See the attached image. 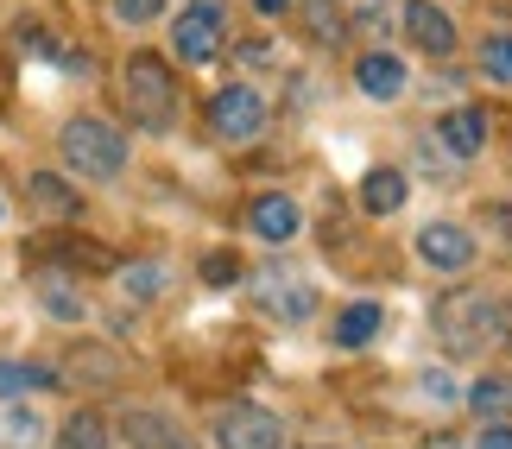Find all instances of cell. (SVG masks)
<instances>
[{
  "label": "cell",
  "instance_id": "obj_1",
  "mask_svg": "<svg viewBox=\"0 0 512 449\" xmlns=\"http://www.w3.org/2000/svg\"><path fill=\"white\" fill-rule=\"evenodd\" d=\"M430 323H437L443 348H456V355H475V348L506 336V310L487 298V291H449V298H437Z\"/></svg>",
  "mask_w": 512,
  "mask_h": 449
},
{
  "label": "cell",
  "instance_id": "obj_2",
  "mask_svg": "<svg viewBox=\"0 0 512 449\" xmlns=\"http://www.w3.org/2000/svg\"><path fill=\"white\" fill-rule=\"evenodd\" d=\"M121 89H127V114H133V127H146V133H171V121H177V76H171L165 57L133 51V57H127V76H121Z\"/></svg>",
  "mask_w": 512,
  "mask_h": 449
},
{
  "label": "cell",
  "instance_id": "obj_3",
  "mask_svg": "<svg viewBox=\"0 0 512 449\" xmlns=\"http://www.w3.org/2000/svg\"><path fill=\"white\" fill-rule=\"evenodd\" d=\"M57 152H64V165L83 171V178H121V171H127V140H121V127L95 121V114H76V121L57 133Z\"/></svg>",
  "mask_w": 512,
  "mask_h": 449
},
{
  "label": "cell",
  "instance_id": "obj_4",
  "mask_svg": "<svg viewBox=\"0 0 512 449\" xmlns=\"http://www.w3.org/2000/svg\"><path fill=\"white\" fill-rule=\"evenodd\" d=\"M247 285H253V304H260V317H272V323H304V317H317V285H310L291 260L253 266Z\"/></svg>",
  "mask_w": 512,
  "mask_h": 449
},
{
  "label": "cell",
  "instance_id": "obj_5",
  "mask_svg": "<svg viewBox=\"0 0 512 449\" xmlns=\"http://www.w3.org/2000/svg\"><path fill=\"white\" fill-rule=\"evenodd\" d=\"M209 127L222 133L228 146L260 140V133H266V102H260V89H247V83L215 89V95H209Z\"/></svg>",
  "mask_w": 512,
  "mask_h": 449
},
{
  "label": "cell",
  "instance_id": "obj_6",
  "mask_svg": "<svg viewBox=\"0 0 512 449\" xmlns=\"http://www.w3.org/2000/svg\"><path fill=\"white\" fill-rule=\"evenodd\" d=\"M222 7L215 0H190L184 13H177V26H171V51L184 57V64H215V51H222Z\"/></svg>",
  "mask_w": 512,
  "mask_h": 449
},
{
  "label": "cell",
  "instance_id": "obj_7",
  "mask_svg": "<svg viewBox=\"0 0 512 449\" xmlns=\"http://www.w3.org/2000/svg\"><path fill=\"white\" fill-rule=\"evenodd\" d=\"M215 443L222 449H285V424L266 412V405H228L222 418H215Z\"/></svg>",
  "mask_w": 512,
  "mask_h": 449
},
{
  "label": "cell",
  "instance_id": "obj_8",
  "mask_svg": "<svg viewBox=\"0 0 512 449\" xmlns=\"http://www.w3.org/2000/svg\"><path fill=\"white\" fill-rule=\"evenodd\" d=\"M418 260L437 266V272H468L475 266V234L456 228V222H430L418 234Z\"/></svg>",
  "mask_w": 512,
  "mask_h": 449
},
{
  "label": "cell",
  "instance_id": "obj_9",
  "mask_svg": "<svg viewBox=\"0 0 512 449\" xmlns=\"http://www.w3.org/2000/svg\"><path fill=\"white\" fill-rule=\"evenodd\" d=\"M247 228L260 234V241H298L304 234V209L285 197V190H266V197H253V209H247Z\"/></svg>",
  "mask_w": 512,
  "mask_h": 449
},
{
  "label": "cell",
  "instance_id": "obj_10",
  "mask_svg": "<svg viewBox=\"0 0 512 449\" xmlns=\"http://www.w3.org/2000/svg\"><path fill=\"white\" fill-rule=\"evenodd\" d=\"M405 32H411V45H418L424 57H449V51H456V19H449L437 0H411V7H405Z\"/></svg>",
  "mask_w": 512,
  "mask_h": 449
},
{
  "label": "cell",
  "instance_id": "obj_11",
  "mask_svg": "<svg viewBox=\"0 0 512 449\" xmlns=\"http://www.w3.org/2000/svg\"><path fill=\"white\" fill-rule=\"evenodd\" d=\"M26 197H32V209L45 222H76V216H83V190H76L70 178H57V171H32Z\"/></svg>",
  "mask_w": 512,
  "mask_h": 449
},
{
  "label": "cell",
  "instance_id": "obj_12",
  "mask_svg": "<svg viewBox=\"0 0 512 449\" xmlns=\"http://www.w3.org/2000/svg\"><path fill=\"white\" fill-rule=\"evenodd\" d=\"M405 57L399 51H367L361 64H354V83H361V95H373V102H392V95H405Z\"/></svg>",
  "mask_w": 512,
  "mask_h": 449
},
{
  "label": "cell",
  "instance_id": "obj_13",
  "mask_svg": "<svg viewBox=\"0 0 512 449\" xmlns=\"http://www.w3.org/2000/svg\"><path fill=\"white\" fill-rule=\"evenodd\" d=\"M437 140L449 146V159H475L487 146V114L481 108H449L437 114Z\"/></svg>",
  "mask_w": 512,
  "mask_h": 449
},
{
  "label": "cell",
  "instance_id": "obj_14",
  "mask_svg": "<svg viewBox=\"0 0 512 449\" xmlns=\"http://www.w3.org/2000/svg\"><path fill=\"white\" fill-rule=\"evenodd\" d=\"M121 431H127V443H133V449H190V437L177 431L165 412H127Z\"/></svg>",
  "mask_w": 512,
  "mask_h": 449
},
{
  "label": "cell",
  "instance_id": "obj_15",
  "mask_svg": "<svg viewBox=\"0 0 512 449\" xmlns=\"http://www.w3.org/2000/svg\"><path fill=\"white\" fill-rule=\"evenodd\" d=\"M64 374H51L45 361H0V405L26 399V393H45V386H57Z\"/></svg>",
  "mask_w": 512,
  "mask_h": 449
},
{
  "label": "cell",
  "instance_id": "obj_16",
  "mask_svg": "<svg viewBox=\"0 0 512 449\" xmlns=\"http://www.w3.org/2000/svg\"><path fill=\"white\" fill-rule=\"evenodd\" d=\"M38 304H45L57 323H83L89 317V298L70 279H57V272H38Z\"/></svg>",
  "mask_w": 512,
  "mask_h": 449
},
{
  "label": "cell",
  "instance_id": "obj_17",
  "mask_svg": "<svg viewBox=\"0 0 512 449\" xmlns=\"http://www.w3.org/2000/svg\"><path fill=\"white\" fill-rule=\"evenodd\" d=\"M380 323H386V310L380 304H348L342 317H336V348H367L373 336H380Z\"/></svg>",
  "mask_w": 512,
  "mask_h": 449
},
{
  "label": "cell",
  "instance_id": "obj_18",
  "mask_svg": "<svg viewBox=\"0 0 512 449\" xmlns=\"http://www.w3.org/2000/svg\"><path fill=\"white\" fill-rule=\"evenodd\" d=\"M361 203H367V216H392V209L405 203V171H392V165L367 171V178H361Z\"/></svg>",
  "mask_w": 512,
  "mask_h": 449
},
{
  "label": "cell",
  "instance_id": "obj_19",
  "mask_svg": "<svg viewBox=\"0 0 512 449\" xmlns=\"http://www.w3.org/2000/svg\"><path fill=\"white\" fill-rule=\"evenodd\" d=\"M0 443H7V449H38V443H45V424H38V412H32V405H0Z\"/></svg>",
  "mask_w": 512,
  "mask_h": 449
},
{
  "label": "cell",
  "instance_id": "obj_20",
  "mask_svg": "<svg viewBox=\"0 0 512 449\" xmlns=\"http://www.w3.org/2000/svg\"><path fill=\"white\" fill-rule=\"evenodd\" d=\"M298 7H304V32L317 38V45H342V38H348L342 0H298Z\"/></svg>",
  "mask_w": 512,
  "mask_h": 449
},
{
  "label": "cell",
  "instance_id": "obj_21",
  "mask_svg": "<svg viewBox=\"0 0 512 449\" xmlns=\"http://www.w3.org/2000/svg\"><path fill=\"white\" fill-rule=\"evenodd\" d=\"M57 449H114V437L95 412H76V418H64V431H57Z\"/></svg>",
  "mask_w": 512,
  "mask_h": 449
},
{
  "label": "cell",
  "instance_id": "obj_22",
  "mask_svg": "<svg viewBox=\"0 0 512 449\" xmlns=\"http://www.w3.org/2000/svg\"><path fill=\"white\" fill-rule=\"evenodd\" d=\"M481 76L500 83V89H512V32H487L481 38Z\"/></svg>",
  "mask_w": 512,
  "mask_h": 449
},
{
  "label": "cell",
  "instance_id": "obj_23",
  "mask_svg": "<svg viewBox=\"0 0 512 449\" xmlns=\"http://www.w3.org/2000/svg\"><path fill=\"white\" fill-rule=\"evenodd\" d=\"M468 405H475L481 418H506L512 412V386L506 380H475L468 386Z\"/></svg>",
  "mask_w": 512,
  "mask_h": 449
},
{
  "label": "cell",
  "instance_id": "obj_24",
  "mask_svg": "<svg viewBox=\"0 0 512 449\" xmlns=\"http://www.w3.org/2000/svg\"><path fill=\"white\" fill-rule=\"evenodd\" d=\"M121 291H127V298H159V291H165V266H127L121 272Z\"/></svg>",
  "mask_w": 512,
  "mask_h": 449
},
{
  "label": "cell",
  "instance_id": "obj_25",
  "mask_svg": "<svg viewBox=\"0 0 512 449\" xmlns=\"http://www.w3.org/2000/svg\"><path fill=\"white\" fill-rule=\"evenodd\" d=\"M114 19H127V26H152V19L165 13V0H108Z\"/></svg>",
  "mask_w": 512,
  "mask_h": 449
},
{
  "label": "cell",
  "instance_id": "obj_26",
  "mask_svg": "<svg viewBox=\"0 0 512 449\" xmlns=\"http://www.w3.org/2000/svg\"><path fill=\"white\" fill-rule=\"evenodd\" d=\"M241 279V260H234V253H209L203 260V285H234Z\"/></svg>",
  "mask_w": 512,
  "mask_h": 449
},
{
  "label": "cell",
  "instance_id": "obj_27",
  "mask_svg": "<svg viewBox=\"0 0 512 449\" xmlns=\"http://www.w3.org/2000/svg\"><path fill=\"white\" fill-rule=\"evenodd\" d=\"M424 393H437V399H449V393H456V386H449V374H443V367H437V374H424Z\"/></svg>",
  "mask_w": 512,
  "mask_h": 449
},
{
  "label": "cell",
  "instance_id": "obj_28",
  "mask_svg": "<svg viewBox=\"0 0 512 449\" xmlns=\"http://www.w3.org/2000/svg\"><path fill=\"white\" fill-rule=\"evenodd\" d=\"M475 449H512V431H500V424H494V431H481Z\"/></svg>",
  "mask_w": 512,
  "mask_h": 449
},
{
  "label": "cell",
  "instance_id": "obj_29",
  "mask_svg": "<svg viewBox=\"0 0 512 449\" xmlns=\"http://www.w3.org/2000/svg\"><path fill=\"white\" fill-rule=\"evenodd\" d=\"M253 7H260V13H285L291 0H253Z\"/></svg>",
  "mask_w": 512,
  "mask_h": 449
},
{
  "label": "cell",
  "instance_id": "obj_30",
  "mask_svg": "<svg viewBox=\"0 0 512 449\" xmlns=\"http://www.w3.org/2000/svg\"><path fill=\"white\" fill-rule=\"evenodd\" d=\"M506 234H512V209H506Z\"/></svg>",
  "mask_w": 512,
  "mask_h": 449
},
{
  "label": "cell",
  "instance_id": "obj_31",
  "mask_svg": "<svg viewBox=\"0 0 512 449\" xmlns=\"http://www.w3.org/2000/svg\"><path fill=\"white\" fill-rule=\"evenodd\" d=\"M506 336H512V317H506Z\"/></svg>",
  "mask_w": 512,
  "mask_h": 449
},
{
  "label": "cell",
  "instance_id": "obj_32",
  "mask_svg": "<svg viewBox=\"0 0 512 449\" xmlns=\"http://www.w3.org/2000/svg\"><path fill=\"white\" fill-rule=\"evenodd\" d=\"M0 216H7V203H0Z\"/></svg>",
  "mask_w": 512,
  "mask_h": 449
}]
</instances>
